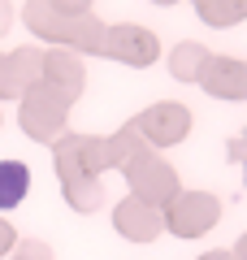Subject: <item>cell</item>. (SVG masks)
I'll list each match as a JSON object with an SVG mask.
<instances>
[{
    "label": "cell",
    "instance_id": "1",
    "mask_svg": "<svg viewBox=\"0 0 247 260\" xmlns=\"http://www.w3.org/2000/svg\"><path fill=\"white\" fill-rule=\"evenodd\" d=\"M30 191V169L22 160H0V208H18Z\"/></svg>",
    "mask_w": 247,
    "mask_h": 260
}]
</instances>
